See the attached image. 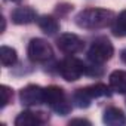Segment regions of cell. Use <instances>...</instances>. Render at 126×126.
<instances>
[{"label":"cell","mask_w":126,"mask_h":126,"mask_svg":"<svg viewBox=\"0 0 126 126\" xmlns=\"http://www.w3.org/2000/svg\"><path fill=\"white\" fill-rule=\"evenodd\" d=\"M11 18L16 25H27V24L37 21V14L30 6H19L12 12Z\"/></svg>","instance_id":"9c48e42d"},{"label":"cell","mask_w":126,"mask_h":126,"mask_svg":"<svg viewBox=\"0 0 126 126\" xmlns=\"http://www.w3.org/2000/svg\"><path fill=\"white\" fill-rule=\"evenodd\" d=\"M11 2H15V3H16V2H19V0H11Z\"/></svg>","instance_id":"ffe728a7"},{"label":"cell","mask_w":126,"mask_h":126,"mask_svg":"<svg viewBox=\"0 0 126 126\" xmlns=\"http://www.w3.org/2000/svg\"><path fill=\"white\" fill-rule=\"evenodd\" d=\"M45 104H47L50 110L59 116H65L71 111V102L67 98L64 89L55 85L45 88Z\"/></svg>","instance_id":"7a4b0ae2"},{"label":"cell","mask_w":126,"mask_h":126,"mask_svg":"<svg viewBox=\"0 0 126 126\" xmlns=\"http://www.w3.org/2000/svg\"><path fill=\"white\" fill-rule=\"evenodd\" d=\"M19 101L27 107L43 104L45 102V88L39 85H28L22 88L19 92Z\"/></svg>","instance_id":"52a82bcc"},{"label":"cell","mask_w":126,"mask_h":126,"mask_svg":"<svg viewBox=\"0 0 126 126\" xmlns=\"http://www.w3.org/2000/svg\"><path fill=\"white\" fill-rule=\"evenodd\" d=\"M56 46H58V49L61 52H64L67 55H74V53H79V52L83 50L85 42L77 34L64 33L56 39Z\"/></svg>","instance_id":"8992f818"},{"label":"cell","mask_w":126,"mask_h":126,"mask_svg":"<svg viewBox=\"0 0 126 126\" xmlns=\"http://www.w3.org/2000/svg\"><path fill=\"white\" fill-rule=\"evenodd\" d=\"M37 25L45 34H49V36L55 34L59 30V22L52 15H42V16H39L37 18Z\"/></svg>","instance_id":"7c38bea8"},{"label":"cell","mask_w":126,"mask_h":126,"mask_svg":"<svg viewBox=\"0 0 126 126\" xmlns=\"http://www.w3.org/2000/svg\"><path fill=\"white\" fill-rule=\"evenodd\" d=\"M58 70H59V74L64 80L76 82L77 79L82 77V74L86 73V65L83 64V61H80L74 56H67L59 62Z\"/></svg>","instance_id":"277c9868"},{"label":"cell","mask_w":126,"mask_h":126,"mask_svg":"<svg viewBox=\"0 0 126 126\" xmlns=\"http://www.w3.org/2000/svg\"><path fill=\"white\" fill-rule=\"evenodd\" d=\"M68 125L70 126L71 125H86V126H91V122L89 120H85V119H73V120H70Z\"/></svg>","instance_id":"ac0fdd59"},{"label":"cell","mask_w":126,"mask_h":126,"mask_svg":"<svg viewBox=\"0 0 126 126\" xmlns=\"http://www.w3.org/2000/svg\"><path fill=\"white\" fill-rule=\"evenodd\" d=\"M102 122L108 126H123L126 123V116L125 113L117 108V107H110L104 111Z\"/></svg>","instance_id":"30bf717a"},{"label":"cell","mask_w":126,"mask_h":126,"mask_svg":"<svg viewBox=\"0 0 126 126\" xmlns=\"http://www.w3.org/2000/svg\"><path fill=\"white\" fill-rule=\"evenodd\" d=\"M122 59H123V62H126V49L122 50Z\"/></svg>","instance_id":"d6986e66"},{"label":"cell","mask_w":126,"mask_h":126,"mask_svg":"<svg viewBox=\"0 0 126 126\" xmlns=\"http://www.w3.org/2000/svg\"><path fill=\"white\" fill-rule=\"evenodd\" d=\"M113 53H114L113 43L107 37H98L92 42L88 50V58L94 65H101L113 56Z\"/></svg>","instance_id":"3957f363"},{"label":"cell","mask_w":126,"mask_h":126,"mask_svg":"<svg viewBox=\"0 0 126 126\" xmlns=\"http://www.w3.org/2000/svg\"><path fill=\"white\" fill-rule=\"evenodd\" d=\"M47 116L42 111H22L16 116L15 119V125L16 126H39L43 125L45 122H47Z\"/></svg>","instance_id":"ba28073f"},{"label":"cell","mask_w":126,"mask_h":126,"mask_svg":"<svg viewBox=\"0 0 126 126\" xmlns=\"http://www.w3.org/2000/svg\"><path fill=\"white\" fill-rule=\"evenodd\" d=\"M0 94H2V108H5L9 102H11V99H12V89L9 88V86H6V85H2L0 86Z\"/></svg>","instance_id":"e0dca14e"},{"label":"cell","mask_w":126,"mask_h":126,"mask_svg":"<svg viewBox=\"0 0 126 126\" xmlns=\"http://www.w3.org/2000/svg\"><path fill=\"white\" fill-rule=\"evenodd\" d=\"M18 59V53L14 47H9V46H2L0 47V61L5 67H11L14 65Z\"/></svg>","instance_id":"4fadbf2b"},{"label":"cell","mask_w":126,"mask_h":126,"mask_svg":"<svg viewBox=\"0 0 126 126\" xmlns=\"http://www.w3.org/2000/svg\"><path fill=\"white\" fill-rule=\"evenodd\" d=\"M27 55H28L30 61L40 64V62L49 61L53 56V49L45 39L36 37V39L30 40L28 47H27Z\"/></svg>","instance_id":"5b68a950"},{"label":"cell","mask_w":126,"mask_h":126,"mask_svg":"<svg viewBox=\"0 0 126 126\" xmlns=\"http://www.w3.org/2000/svg\"><path fill=\"white\" fill-rule=\"evenodd\" d=\"M113 34L117 37H126V9L116 16L113 22Z\"/></svg>","instance_id":"5bb4252c"},{"label":"cell","mask_w":126,"mask_h":126,"mask_svg":"<svg viewBox=\"0 0 126 126\" xmlns=\"http://www.w3.org/2000/svg\"><path fill=\"white\" fill-rule=\"evenodd\" d=\"M116 15L113 11L102 8H88L76 15V24L85 30H99L113 25Z\"/></svg>","instance_id":"6da1fadb"},{"label":"cell","mask_w":126,"mask_h":126,"mask_svg":"<svg viewBox=\"0 0 126 126\" xmlns=\"http://www.w3.org/2000/svg\"><path fill=\"white\" fill-rule=\"evenodd\" d=\"M108 82H110V88L116 94L126 95V71L125 70H114L110 74Z\"/></svg>","instance_id":"8fae6325"},{"label":"cell","mask_w":126,"mask_h":126,"mask_svg":"<svg viewBox=\"0 0 126 126\" xmlns=\"http://www.w3.org/2000/svg\"><path fill=\"white\" fill-rule=\"evenodd\" d=\"M91 101H92V98H91V95L88 94L86 88H80V89H77V91L73 94V102H74L79 108H86V107H89Z\"/></svg>","instance_id":"9a60e30c"},{"label":"cell","mask_w":126,"mask_h":126,"mask_svg":"<svg viewBox=\"0 0 126 126\" xmlns=\"http://www.w3.org/2000/svg\"><path fill=\"white\" fill-rule=\"evenodd\" d=\"M88 94L91 95V98H101V96H108L110 95V89L107 88V85L104 83H95L91 86H86Z\"/></svg>","instance_id":"2e32d148"}]
</instances>
